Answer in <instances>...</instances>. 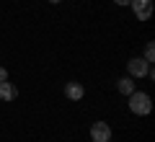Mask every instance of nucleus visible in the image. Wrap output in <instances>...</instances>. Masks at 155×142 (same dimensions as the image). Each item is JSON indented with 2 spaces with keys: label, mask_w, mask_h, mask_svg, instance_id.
<instances>
[{
  "label": "nucleus",
  "mask_w": 155,
  "mask_h": 142,
  "mask_svg": "<svg viewBox=\"0 0 155 142\" xmlns=\"http://www.w3.org/2000/svg\"><path fill=\"white\" fill-rule=\"evenodd\" d=\"M129 111L137 114V116L150 114V111H153V101H150V96L142 93V91H132V93H129Z\"/></svg>",
  "instance_id": "obj_1"
},
{
  "label": "nucleus",
  "mask_w": 155,
  "mask_h": 142,
  "mask_svg": "<svg viewBox=\"0 0 155 142\" xmlns=\"http://www.w3.org/2000/svg\"><path fill=\"white\" fill-rule=\"evenodd\" d=\"M127 70H129V78H145V75H150V62L147 60H142V57H132V60L127 62Z\"/></svg>",
  "instance_id": "obj_2"
},
{
  "label": "nucleus",
  "mask_w": 155,
  "mask_h": 142,
  "mask_svg": "<svg viewBox=\"0 0 155 142\" xmlns=\"http://www.w3.org/2000/svg\"><path fill=\"white\" fill-rule=\"evenodd\" d=\"M129 5H132L134 16H137L140 21H147V18L153 16V0H129Z\"/></svg>",
  "instance_id": "obj_3"
},
{
  "label": "nucleus",
  "mask_w": 155,
  "mask_h": 142,
  "mask_svg": "<svg viewBox=\"0 0 155 142\" xmlns=\"http://www.w3.org/2000/svg\"><path fill=\"white\" fill-rule=\"evenodd\" d=\"M91 140L93 142H109L111 140V127L106 121H96L91 124Z\"/></svg>",
  "instance_id": "obj_4"
},
{
  "label": "nucleus",
  "mask_w": 155,
  "mask_h": 142,
  "mask_svg": "<svg viewBox=\"0 0 155 142\" xmlns=\"http://www.w3.org/2000/svg\"><path fill=\"white\" fill-rule=\"evenodd\" d=\"M65 96L70 101H80L85 96V88H83V83H67V88H65Z\"/></svg>",
  "instance_id": "obj_5"
},
{
  "label": "nucleus",
  "mask_w": 155,
  "mask_h": 142,
  "mask_svg": "<svg viewBox=\"0 0 155 142\" xmlns=\"http://www.w3.org/2000/svg\"><path fill=\"white\" fill-rule=\"evenodd\" d=\"M16 96H18V88L13 85V83H8V80L0 83V98H3V101H13Z\"/></svg>",
  "instance_id": "obj_6"
},
{
  "label": "nucleus",
  "mask_w": 155,
  "mask_h": 142,
  "mask_svg": "<svg viewBox=\"0 0 155 142\" xmlns=\"http://www.w3.org/2000/svg\"><path fill=\"white\" fill-rule=\"evenodd\" d=\"M132 91H134V83H132V78H122V80H119V93L129 96Z\"/></svg>",
  "instance_id": "obj_7"
},
{
  "label": "nucleus",
  "mask_w": 155,
  "mask_h": 142,
  "mask_svg": "<svg viewBox=\"0 0 155 142\" xmlns=\"http://www.w3.org/2000/svg\"><path fill=\"white\" fill-rule=\"evenodd\" d=\"M142 60H147L150 65H153V62H155V47H153V41H150L147 47H145V57H142Z\"/></svg>",
  "instance_id": "obj_8"
},
{
  "label": "nucleus",
  "mask_w": 155,
  "mask_h": 142,
  "mask_svg": "<svg viewBox=\"0 0 155 142\" xmlns=\"http://www.w3.org/2000/svg\"><path fill=\"white\" fill-rule=\"evenodd\" d=\"M8 80V70H5V67H0V83H5Z\"/></svg>",
  "instance_id": "obj_9"
},
{
  "label": "nucleus",
  "mask_w": 155,
  "mask_h": 142,
  "mask_svg": "<svg viewBox=\"0 0 155 142\" xmlns=\"http://www.w3.org/2000/svg\"><path fill=\"white\" fill-rule=\"evenodd\" d=\"M116 5H129V0H114Z\"/></svg>",
  "instance_id": "obj_10"
},
{
  "label": "nucleus",
  "mask_w": 155,
  "mask_h": 142,
  "mask_svg": "<svg viewBox=\"0 0 155 142\" xmlns=\"http://www.w3.org/2000/svg\"><path fill=\"white\" fill-rule=\"evenodd\" d=\"M49 3H62V0H49Z\"/></svg>",
  "instance_id": "obj_11"
},
{
  "label": "nucleus",
  "mask_w": 155,
  "mask_h": 142,
  "mask_svg": "<svg viewBox=\"0 0 155 142\" xmlns=\"http://www.w3.org/2000/svg\"><path fill=\"white\" fill-rule=\"evenodd\" d=\"M109 142H111V140H109Z\"/></svg>",
  "instance_id": "obj_12"
}]
</instances>
